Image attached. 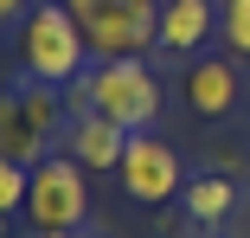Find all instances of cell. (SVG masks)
<instances>
[{
    "label": "cell",
    "mask_w": 250,
    "mask_h": 238,
    "mask_svg": "<svg viewBox=\"0 0 250 238\" xmlns=\"http://www.w3.org/2000/svg\"><path fill=\"white\" fill-rule=\"evenodd\" d=\"M26 187H32V167H20V161L0 155V219L26 213Z\"/></svg>",
    "instance_id": "12"
},
{
    "label": "cell",
    "mask_w": 250,
    "mask_h": 238,
    "mask_svg": "<svg viewBox=\"0 0 250 238\" xmlns=\"http://www.w3.org/2000/svg\"><path fill=\"white\" fill-rule=\"evenodd\" d=\"M218 26L212 0H161V52H199Z\"/></svg>",
    "instance_id": "9"
},
{
    "label": "cell",
    "mask_w": 250,
    "mask_h": 238,
    "mask_svg": "<svg viewBox=\"0 0 250 238\" xmlns=\"http://www.w3.org/2000/svg\"><path fill=\"white\" fill-rule=\"evenodd\" d=\"M32 7H39V0H0V32H7V26H20Z\"/></svg>",
    "instance_id": "13"
},
{
    "label": "cell",
    "mask_w": 250,
    "mask_h": 238,
    "mask_svg": "<svg viewBox=\"0 0 250 238\" xmlns=\"http://www.w3.org/2000/svg\"><path fill=\"white\" fill-rule=\"evenodd\" d=\"M71 110H96L116 129L141 135L161 122V77L147 71V58H96V71L71 84Z\"/></svg>",
    "instance_id": "1"
},
{
    "label": "cell",
    "mask_w": 250,
    "mask_h": 238,
    "mask_svg": "<svg viewBox=\"0 0 250 238\" xmlns=\"http://www.w3.org/2000/svg\"><path fill=\"white\" fill-rule=\"evenodd\" d=\"M58 148H64L83 174H109V167H122L128 129H116L109 116H96V110H71V122H64V142H58Z\"/></svg>",
    "instance_id": "7"
},
{
    "label": "cell",
    "mask_w": 250,
    "mask_h": 238,
    "mask_svg": "<svg viewBox=\"0 0 250 238\" xmlns=\"http://www.w3.org/2000/svg\"><path fill=\"white\" fill-rule=\"evenodd\" d=\"M32 238H90V232H32Z\"/></svg>",
    "instance_id": "14"
},
{
    "label": "cell",
    "mask_w": 250,
    "mask_h": 238,
    "mask_svg": "<svg viewBox=\"0 0 250 238\" xmlns=\"http://www.w3.org/2000/svg\"><path fill=\"white\" fill-rule=\"evenodd\" d=\"M96 58H147L161 45V0H64Z\"/></svg>",
    "instance_id": "4"
},
{
    "label": "cell",
    "mask_w": 250,
    "mask_h": 238,
    "mask_svg": "<svg viewBox=\"0 0 250 238\" xmlns=\"http://www.w3.org/2000/svg\"><path fill=\"white\" fill-rule=\"evenodd\" d=\"M116 180H122V193H128V200H141V206H167V200H180L186 167H180V155L167 148L154 129H141V135H128Z\"/></svg>",
    "instance_id": "6"
},
{
    "label": "cell",
    "mask_w": 250,
    "mask_h": 238,
    "mask_svg": "<svg viewBox=\"0 0 250 238\" xmlns=\"http://www.w3.org/2000/svg\"><path fill=\"white\" fill-rule=\"evenodd\" d=\"M64 103H58V84H39L26 77L20 90L0 97V155L20 161V167H39L45 155H58L52 142H64Z\"/></svg>",
    "instance_id": "3"
},
{
    "label": "cell",
    "mask_w": 250,
    "mask_h": 238,
    "mask_svg": "<svg viewBox=\"0 0 250 238\" xmlns=\"http://www.w3.org/2000/svg\"><path fill=\"white\" fill-rule=\"evenodd\" d=\"M90 58V39L71 20L64 0H39V7L20 20V71L39 84H77Z\"/></svg>",
    "instance_id": "2"
},
{
    "label": "cell",
    "mask_w": 250,
    "mask_h": 238,
    "mask_svg": "<svg viewBox=\"0 0 250 238\" xmlns=\"http://www.w3.org/2000/svg\"><path fill=\"white\" fill-rule=\"evenodd\" d=\"M90 219V187H83V167L58 148L32 167V187H26V225L32 232H83Z\"/></svg>",
    "instance_id": "5"
},
{
    "label": "cell",
    "mask_w": 250,
    "mask_h": 238,
    "mask_svg": "<svg viewBox=\"0 0 250 238\" xmlns=\"http://www.w3.org/2000/svg\"><path fill=\"white\" fill-rule=\"evenodd\" d=\"M237 65L231 58H192V71H186V103H192V116H231L237 110Z\"/></svg>",
    "instance_id": "8"
},
{
    "label": "cell",
    "mask_w": 250,
    "mask_h": 238,
    "mask_svg": "<svg viewBox=\"0 0 250 238\" xmlns=\"http://www.w3.org/2000/svg\"><path fill=\"white\" fill-rule=\"evenodd\" d=\"M180 206H186V219L192 225H206V232H218L231 213H237V180L231 174H192L186 187H180Z\"/></svg>",
    "instance_id": "10"
},
{
    "label": "cell",
    "mask_w": 250,
    "mask_h": 238,
    "mask_svg": "<svg viewBox=\"0 0 250 238\" xmlns=\"http://www.w3.org/2000/svg\"><path fill=\"white\" fill-rule=\"evenodd\" d=\"M218 39L231 58H250V0H218Z\"/></svg>",
    "instance_id": "11"
},
{
    "label": "cell",
    "mask_w": 250,
    "mask_h": 238,
    "mask_svg": "<svg viewBox=\"0 0 250 238\" xmlns=\"http://www.w3.org/2000/svg\"><path fill=\"white\" fill-rule=\"evenodd\" d=\"M90 238H96V232H90Z\"/></svg>",
    "instance_id": "15"
}]
</instances>
